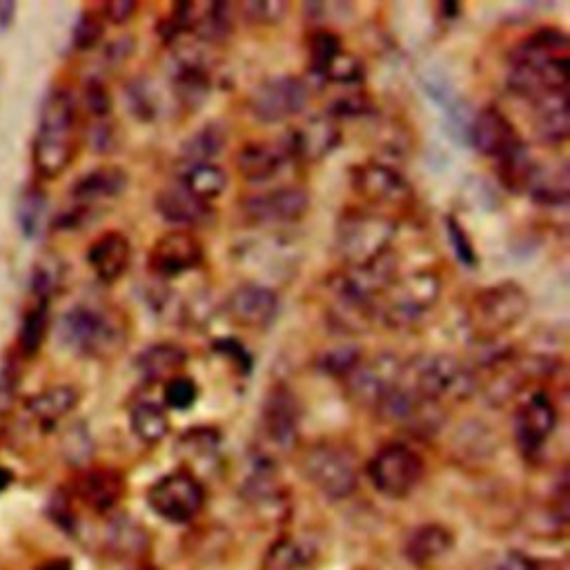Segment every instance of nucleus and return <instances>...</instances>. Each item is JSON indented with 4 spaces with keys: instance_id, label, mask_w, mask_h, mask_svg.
Returning a JSON list of instances; mask_svg holds the SVG:
<instances>
[{
    "instance_id": "obj_51",
    "label": "nucleus",
    "mask_w": 570,
    "mask_h": 570,
    "mask_svg": "<svg viewBox=\"0 0 570 570\" xmlns=\"http://www.w3.org/2000/svg\"><path fill=\"white\" fill-rule=\"evenodd\" d=\"M38 570H71V563L67 559H49Z\"/></svg>"
},
{
    "instance_id": "obj_2",
    "label": "nucleus",
    "mask_w": 570,
    "mask_h": 570,
    "mask_svg": "<svg viewBox=\"0 0 570 570\" xmlns=\"http://www.w3.org/2000/svg\"><path fill=\"white\" fill-rule=\"evenodd\" d=\"M76 105L65 89H53L42 109L31 142L33 171L40 178H58L76 156Z\"/></svg>"
},
{
    "instance_id": "obj_41",
    "label": "nucleus",
    "mask_w": 570,
    "mask_h": 570,
    "mask_svg": "<svg viewBox=\"0 0 570 570\" xmlns=\"http://www.w3.org/2000/svg\"><path fill=\"white\" fill-rule=\"evenodd\" d=\"M343 49L341 38L332 31L318 29L309 36L307 40V51H309V67L314 73H321V69Z\"/></svg>"
},
{
    "instance_id": "obj_19",
    "label": "nucleus",
    "mask_w": 570,
    "mask_h": 570,
    "mask_svg": "<svg viewBox=\"0 0 570 570\" xmlns=\"http://www.w3.org/2000/svg\"><path fill=\"white\" fill-rule=\"evenodd\" d=\"M341 140V129L330 116H309L296 125L285 142L289 158L316 163L325 158Z\"/></svg>"
},
{
    "instance_id": "obj_50",
    "label": "nucleus",
    "mask_w": 570,
    "mask_h": 570,
    "mask_svg": "<svg viewBox=\"0 0 570 570\" xmlns=\"http://www.w3.org/2000/svg\"><path fill=\"white\" fill-rule=\"evenodd\" d=\"M13 11H16L13 2H0V27H7L11 22Z\"/></svg>"
},
{
    "instance_id": "obj_6",
    "label": "nucleus",
    "mask_w": 570,
    "mask_h": 570,
    "mask_svg": "<svg viewBox=\"0 0 570 570\" xmlns=\"http://www.w3.org/2000/svg\"><path fill=\"white\" fill-rule=\"evenodd\" d=\"M530 309V296L517 281L479 289L468 305V327L476 341H494L517 327Z\"/></svg>"
},
{
    "instance_id": "obj_33",
    "label": "nucleus",
    "mask_w": 570,
    "mask_h": 570,
    "mask_svg": "<svg viewBox=\"0 0 570 570\" xmlns=\"http://www.w3.org/2000/svg\"><path fill=\"white\" fill-rule=\"evenodd\" d=\"M183 185L203 203L218 198L227 187V174L216 163H194L183 176Z\"/></svg>"
},
{
    "instance_id": "obj_34",
    "label": "nucleus",
    "mask_w": 570,
    "mask_h": 570,
    "mask_svg": "<svg viewBox=\"0 0 570 570\" xmlns=\"http://www.w3.org/2000/svg\"><path fill=\"white\" fill-rule=\"evenodd\" d=\"M314 548L296 539H281L267 554L269 570H307L314 563Z\"/></svg>"
},
{
    "instance_id": "obj_44",
    "label": "nucleus",
    "mask_w": 570,
    "mask_h": 570,
    "mask_svg": "<svg viewBox=\"0 0 570 570\" xmlns=\"http://www.w3.org/2000/svg\"><path fill=\"white\" fill-rule=\"evenodd\" d=\"M102 33V20L96 11H85L73 27V45L76 49H91Z\"/></svg>"
},
{
    "instance_id": "obj_28",
    "label": "nucleus",
    "mask_w": 570,
    "mask_h": 570,
    "mask_svg": "<svg viewBox=\"0 0 570 570\" xmlns=\"http://www.w3.org/2000/svg\"><path fill=\"white\" fill-rule=\"evenodd\" d=\"M454 539L452 532L436 523H425L414 528L405 539V557L414 566H428L436 559H441L445 552H450Z\"/></svg>"
},
{
    "instance_id": "obj_43",
    "label": "nucleus",
    "mask_w": 570,
    "mask_h": 570,
    "mask_svg": "<svg viewBox=\"0 0 570 570\" xmlns=\"http://www.w3.org/2000/svg\"><path fill=\"white\" fill-rule=\"evenodd\" d=\"M240 16L245 18V22L252 24H274L281 22L287 13V2H278V0H249L238 4Z\"/></svg>"
},
{
    "instance_id": "obj_20",
    "label": "nucleus",
    "mask_w": 570,
    "mask_h": 570,
    "mask_svg": "<svg viewBox=\"0 0 570 570\" xmlns=\"http://www.w3.org/2000/svg\"><path fill=\"white\" fill-rule=\"evenodd\" d=\"M298 416L301 407L289 387L274 385L265 396L261 414L265 439H269V443H274L276 448H292L298 434Z\"/></svg>"
},
{
    "instance_id": "obj_15",
    "label": "nucleus",
    "mask_w": 570,
    "mask_h": 570,
    "mask_svg": "<svg viewBox=\"0 0 570 570\" xmlns=\"http://www.w3.org/2000/svg\"><path fill=\"white\" fill-rule=\"evenodd\" d=\"M309 194L301 187H276L243 200V214L256 225H287L305 216Z\"/></svg>"
},
{
    "instance_id": "obj_32",
    "label": "nucleus",
    "mask_w": 570,
    "mask_h": 570,
    "mask_svg": "<svg viewBox=\"0 0 570 570\" xmlns=\"http://www.w3.org/2000/svg\"><path fill=\"white\" fill-rule=\"evenodd\" d=\"M129 425H131V432L142 443L154 445L167 436L169 416L163 405H158L154 401H140L129 412Z\"/></svg>"
},
{
    "instance_id": "obj_14",
    "label": "nucleus",
    "mask_w": 570,
    "mask_h": 570,
    "mask_svg": "<svg viewBox=\"0 0 570 570\" xmlns=\"http://www.w3.org/2000/svg\"><path fill=\"white\" fill-rule=\"evenodd\" d=\"M205 249L196 234L185 229H174L154 240L149 249V269L158 278H176L203 263Z\"/></svg>"
},
{
    "instance_id": "obj_37",
    "label": "nucleus",
    "mask_w": 570,
    "mask_h": 570,
    "mask_svg": "<svg viewBox=\"0 0 570 570\" xmlns=\"http://www.w3.org/2000/svg\"><path fill=\"white\" fill-rule=\"evenodd\" d=\"M65 265L56 256H45L36 263L31 272V292L36 294L38 303H47L62 285Z\"/></svg>"
},
{
    "instance_id": "obj_49",
    "label": "nucleus",
    "mask_w": 570,
    "mask_h": 570,
    "mask_svg": "<svg viewBox=\"0 0 570 570\" xmlns=\"http://www.w3.org/2000/svg\"><path fill=\"white\" fill-rule=\"evenodd\" d=\"M136 2L131 0H111L107 4H102L100 9V18L114 22V24H122L127 20H131V16L136 13Z\"/></svg>"
},
{
    "instance_id": "obj_52",
    "label": "nucleus",
    "mask_w": 570,
    "mask_h": 570,
    "mask_svg": "<svg viewBox=\"0 0 570 570\" xmlns=\"http://www.w3.org/2000/svg\"><path fill=\"white\" fill-rule=\"evenodd\" d=\"M11 481H13V472L0 465V494L11 485Z\"/></svg>"
},
{
    "instance_id": "obj_30",
    "label": "nucleus",
    "mask_w": 570,
    "mask_h": 570,
    "mask_svg": "<svg viewBox=\"0 0 570 570\" xmlns=\"http://www.w3.org/2000/svg\"><path fill=\"white\" fill-rule=\"evenodd\" d=\"M80 401V392L73 385H53L27 401V412L42 425H51L67 416Z\"/></svg>"
},
{
    "instance_id": "obj_36",
    "label": "nucleus",
    "mask_w": 570,
    "mask_h": 570,
    "mask_svg": "<svg viewBox=\"0 0 570 570\" xmlns=\"http://www.w3.org/2000/svg\"><path fill=\"white\" fill-rule=\"evenodd\" d=\"M223 147H225V131L216 122H209L183 145V156L189 160V165L212 163V158L218 156Z\"/></svg>"
},
{
    "instance_id": "obj_45",
    "label": "nucleus",
    "mask_w": 570,
    "mask_h": 570,
    "mask_svg": "<svg viewBox=\"0 0 570 570\" xmlns=\"http://www.w3.org/2000/svg\"><path fill=\"white\" fill-rule=\"evenodd\" d=\"M85 105L87 109L94 114V116H107L109 109H111V98L105 89L102 82L98 80H89L87 87H85Z\"/></svg>"
},
{
    "instance_id": "obj_24",
    "label": "nucleus",
    "mask_w": 570,
    "mask_h": 570,
    "mask_svg": "<svg viewBox=\"0 0 570 570\" xmlns=\"http://www.w3.org/2000/svg\"><path fill=\"white\" fill-rule=\"evenodd\" d=\"M568 91H554L532 100V129L543 145L568 140Z\"/></svg>"
},
{
    "instance_id": "obj_4",
    "label": "nucleus",
    "mask_w": 570,
    "mask_h": 570,
    "mask_svg": "<svg viewBox=\"0 0 570 570\" xmlns=\"http://www.w3.org/2000/svg\"><path fill=\"white\" fill-rule=\"evenodd\" d=\"M396 236V220L374 209L343 212L334 229V249L345 267L379 261L390 252Z\"/></svg>"
},
{
    "instance_id": "obj_7",
    "label": "nucleus",
    "mask_w": 570,
    "mask_h": 570,
    "mask_svg": "<svg viewBox=\"0 0 570 570\" xmlns=\"http://www.w3.org/2000/svg\"><path fill=\"white\" fill-rule=\"evenodd\" d=\"M441 294V278L432 269H416L396 276L379 301V312L390 327H407L416 323Z\"/></svg>"
},
{
    "instance_id": "obj_31",
    "label": "nucleus",
    "mask_w": 570,
    "mask_h": 570,
    "mask_svg": "<svg viewBox=\"0 0 570 570\" xmlns=\"http://www.w3.org/2000/svg\"><path fill=\"white\" fill-rule=\"evenodd\" d=\"M105 541L114 554L125 557V559L142 554L149 546L147 530L129 514H118L107 523Z\"/></svg>"
},
{
    "instance_id": "obj_40",
    "label": "nucleus",
    "mask_w": 570,
    "mask_h": 570,
    "mask_svg": "<svg viewBox=\"0 0 570 570\" xmlns=\"http://www.w3.org/2000/svg\"><path fill=\"white\" fill-rule=\"evenodd\" d=\"M361 361V350L354 345H338V347H330L325 352L318 354L316 365L332 374V376H347L352 372V367Z\"/></svg>"
},
{
    "instance_id": "obj_1",
    "label": "nucleus",
    "mask_w": 570,
    "mask_h": 570,
    "mask_svg": "<svg viewBox=\"0 0 570 570\" xmlns=\"http://www.w3.org/2000/svg\"><path fill=\"white\" fill-rule=\"evenodd\" d=\"M510 89L530 102L568 91V36L557 27H543L517 45L508 69Z\"/></svg>"
},
{
    "instance_id": "obj_35",
    "label": "nucleus",
    "mask_w": 570,
    "mask_h": 570,
    "mask_svg": "<svg viewBox=\"0 0 570 570\" xmlns=\"http://www.w3.org/2000/svg\"><path fill=\"white\" fill-rule=\"evenodd\" d=\"M47 336V303H36L22 316L18 330V350L22 356H36Z\"/></svg>"
},
{
    "instance_id": "obj_3",
    "label": "nucleus",
    "mask_w": 570,
    "mask_h": 570,
    "mask_svg": "<svg viewBox=\"0 0 570 570\" xmlns=\"http://www.w3.org/2000/svg\"><path fill=\"white\" fill-rule=\"evenodd\" d=\"M60 341L73 352L91 358H107L127 345V323L109 307L76 305L60 316Z\"/></svg>"
},
{
    "instance_id": "obj_42",
    "label": "nucleus",
    "mask_w": 570,
    "mask_h": 570,
    "mask_svg": "<svg viewBox=\"0 0 570 570\" xmlns=\"http://www.w3.org/2000/svg\"><path fill=\"white\" fill-rule=\"evenodd\" d=\"M165 405L174 410H189L198 401V385L187 374H176L165 381Z\"/></svg>"
},
{
    "instance_id": "obj_25",
    "label": "nucleus",
    "mask_w": 570,
    "mask_h": 570,
    "mask_svg": "<svg viewBox=\"0 0 570 570\" xmlns=\"http://www.w3.org/2000/svg\"><path fill=\"white\" fill-rule=\"evenodd\" d=\"M156 212L160 218H165L171 225L178 227H191L200 225L203 220L209 218L212 209L207 203L196 198L191 191L185 189V185H169L156 194Z\"/></svg>"
},
{
    "instance_id": "obj_18",
    "label": "nucleus",
    "mask_w": 570,
    "mask_h": 570,
    "mask_svg": "<svg viewBox=\"0 0 570 570\" xmlns=\"http://www.w3.org/2000/svg\"><path fill=\"white\" fill-rule=\"evenodd\" d=\"M227 314L234 323L252 330L267 327L278 314V296L272 287L263 283H245L238 285L227 296Z\"/></svg>"
},
{
    "instance_id": "obj_8",
    "label": "nucleus",
    "mask_w": 570,
    "mask_h": 570,
    "mask_svg": "<svg viewBox=\"0 0 570 570\" xmlns=\"http://www.w3.org/2000/svg\"><path fill=\"white\" fill-rule=\"evenodd\" d=\"M303 472L327 499L338 501L354 492L358 474L354 454L338 443H318L303 456Z\"/></svg>"
},
{
    "instance_id": "obj_47",
    "label": "nucleus",
    "mask_w": 570,
    "mask_h": 570,
    "mask_svg": "<svg viewBox=\"0 0 570 570\" xmlns=\"http://www.w3.org/2000/svg\"><path fill=\"white\" fill-rule=\"evenodd\" d=\"M488 570H537V561L519 550H510V552L499 554L488 566Z\"/></svg>"
},
{
    "instance_id": "obj_46",
    "label": "nucleus",
    "mask_w": 570,
    "mask_h": 570,
    "mask_svg": "<svg viewBox=\"0 0 570 570\" xmlns=\"http://www.w3.org/2000/svg\"><path fill=\"white\" fill-rule=\"evenodd\" d=\"M65 454L69 461H85L91 454V441L82 428H73L65 436Z\"/></svg>"
},
{
    "instance_id": "obj_21",
    "label": "nucleus",
    "mask_w": 570,
    "mask_h": 570,
    "mask_svg": "<svg viewBox=\"0 0 570 570\" xmlns=\"http://www.w3.org/2000/svg\"><path fill=\"white\" fill-rule=\"evenodd\" d=\"M87 263L102 283H116L131 263L129 238L116 229L100 234L87 247Z\"/></svg>"
},
{
    "instance_id": "obj_23",
    "label": "nucleus",
    "mask_w": 570,
    "mask_h": 570,
    "mask_svg": "<svg viewBox=\"0 0 570 570\" xmlns=\"http://www.w3.org/2000/svg\"><path fill=\"white\" fill-rule=\"evenodd\" d=\"M289 154L285 145L269 140H249L236 154V167L245 180H269L287 163Z\"/></svg>"
},
{
    "instance_id": "obj_9",
    "label": "nucleus",
    "mask_w": 570,
    "mask_h": 570,
    "mask_svg": "<svg viewBox=\"0 0 570 570\" xmlns=\"http://www.w3.org/2000/svg\"><path fill=\"white\" fill-rule=\"evenodd\" d=\"M350 180L354 191L374 212H381L387 216H392V212H405L414 200V191L410 183L394 167L376 160L354 165L350 169Z\"/></svg>"
},
{
    "instance_id": "obj_39",
    "label": "nucleus",
    "mask_w": 570,
    "mask_h": 570,
    "mask_svg": "<svg viewBox=\"0 0 570 570\" xmlns=\"http://www.w3.org/2000/svg\"><path fill=\"white\" fill-rule=\"evenodd\" d=\"M220 443V434L212 428H191L178 441V450L185 452L189 459H205L216 454Z\"/></svg>"
},
{
    "instance_id": "obj_11",
    "label": "nucleus",
    "mask_w": 570,
    "mask_h": 570,
    "mask_svg": "<svg viewBox=\"0 0 570 570\" xmlns=\"http://www.w3.org/2000/svg\"><path fill=\"white\" fill-rule=\"evenodd\" d=\"M403 363L396 354L381 352L370 358H361L345 381L347 394L363 407L374 410L401 381Z\"/></svg>"
},
{
    "instance_id": "obj_29",
    "label": "nucleus",
    "mask_w": 570,
    "mask_h": 570,
    "mask_svg": "<svg viewBox=\"0 0 570 570\" xmlns=\"http://www.w3.org/2000/svg\"><path fill=\"white\" fill-rule=\"evenodd\" d=\"M525 189L532 200L543 205H566L568 203V165H534Z\"/></svg>"
},
{
    "instance_id": "obj_22",
    "label": "nucleus",
    "mask_w": 570,
    "mask_h": 570,
    "mask_svg": "<svg viewBox=\"0 0 570 570\" xmlns=\"http://www.w3.org/2000/svg\"><path fill=\"white\" fill-rule=\"evenodd\" d=\"M127 187V174L116 165H100L82 174L71 185V196L78 207L89 209L96 203L111 200Z\"/></svg>"
},
{
    "instance_id": "obj_16",
    "label": "nucleus",
    "mask_w": 570,
    "mask_h": 570,
    "mask_svg": "<svg viewBox=\"0 0 570 570\" xmlns=\"http://www.w3.org/2000/svg\"><path fill=\"white\" fill-rule=\"evenodd\" d=\"M468 138L476 147V151L492 158L494 163L523 145L519 131L508 120V116L492 105L483 107L479 114L470 118Z\"/></svg>"
},
{
    "instance_id": "obj_13",
    "label": "nucleus",
    "mask_w": 570,
    "mask_h": 570,
    "mask_svg": "<svg viewBox=\"0 0 570 570\" xmlns=\"http://www.w3.org/2000/svg\"><path fill=\"white\" fill-rule=\"evenodd\" d=\"M309 100V89L303 80L294 76H278L261 82L252 98L249 109L256 118L265 122H278L287 120L305 109Z\"/></svg>"
},
{
    "instance_id": "obj_48",
    "label": "nucleus",
    "mask_w": 570,
    "mask_h": 570,
    "mask_svg": "<svg viewBox=\"0 0 570 570\" xmlns=\"http://www.w3.org/2000/svg\"><path fill=\"white\" fill-rule=\"evenodd\" d=\"M16 394H18V374H16V367L9 365L0 370V416L11 410Z\"/></svg>"
},
{
    "instance_id": "obj_27",
    "label": "nucleus",
    "mask_w": 570,
    "mask_h": 570,
    "mask_svg": "<svg viewBox=\"0 0 570 570\" xmlns=\"http://www.w3.org/2000/svg\"><path fill=\"white\" fill-rule=\"evenodd\" d=\"M187 352L176 343H154L136 356L138 374L149 383H165L176 374H183Z\"/></svg>"
},
{
    "instance_id": "obj_38",
    "label": "nucleus",
    "mask_w": 570,
    "mask_h": 570,
    "mask_svg": "<svg viewBox=\"0 0 570 570\" xmlns=\"http://www.w3.org/2000/svg\"><path fill=\"white\" fill-rule=\"evenodd\" d=\"M45 212H47V200L42 191L36 187L27 189L18 205V223L27 238H36L40 234L45 225Z\"/></svg>"
},
{
    "instance_id": "obj_17",
    "label": "nucleus",
    "mask_w": 570,
    "mask_h": 570,
    "mask_svg": "<svg viewBox=\"0 0 570 570\" xmlns=\"http://www.w3.org/2000/svg\"><path fill=\"white\" fill-rule=\"evenodd\" d=\"M557 428V407L546 392H534L521 401L514 414V439L521 452L532 454L543 448Z\"/></svg>"
},
{
    "instance_id": "obj_10",
    "label": "nucleus",
    "mask_w": 570,
    "mask_h": 570,
    "mask_svg": "<svg viewBox=\"0 0 570 570\" xmlns=\"http://www.w3.org/2000/svg\"><path fill=\"white\" fill-rule=\"evenodd\" d=\"M372 485L385 497H407L423 476V459L403 443L383 445L367 463Z\"/></svg>"
},
{
    "instance_id": "obj_5",
    "label": "nucleus",
    "mask_w": 570,
    "mask_h": 570,
    "mask_svg": "<svg viewBox=\"0 0 570 570\" xmlns=\"http://www.w3.org/2000/svg\"><path fill=\"white\" fill-rule=\"evenodd\" d=\"M401 381L419 399L434 401L439 405L445 401H463L479 387L476 374L450 354L419 356L405 361Z\"/></svg>"
},
{
    "instance_id": "obj_26",
    "label": "nucleus",
    "mask_w": 570,
    "mask_h": 570,
    "mask_svg": "<svg viewBox=\"0 0 570 570\" xmlns=\"http://www.w3.org/2000/svg\"><path fill=\"white\" fill-rule=\"evenodd\" d=\"M80 499L96 512H109L125 494V476L114 468H94L78 483Z\"/></svg>"
},
{
    "instance_id": "obj_12",
    "label": "nucleus",
    "mask_w": 570,
    "mask_h": 570,
    "mask_svg": "<svg viewBox=\"0 0 570 570\" xmlns=\"http://www.w3.org/2000/svg\"><path fill=\"white\" fill-rule=\"evenodd\" d=\"M147 501L151 510L163 519L171 523H185L200 512L205 503V490L191 472L174 470L149 488Z\"/></svg>"
}]
</instances>
